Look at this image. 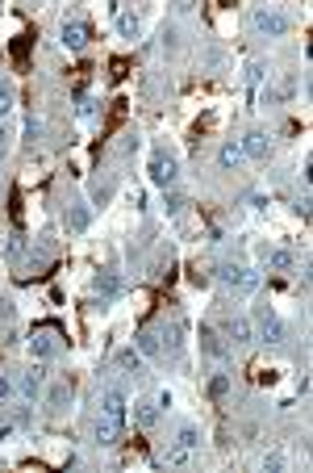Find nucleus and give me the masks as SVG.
Wrapping results in <instances>:
<instances>
[{
  "instance_id": "f257e3e1",
  "label": "nucleus",
  "mask_w": 313,
  "mask_h": 473,
  "mask_svg": "<svg viewBox=\"0 0 313 473\" xmlns=\"http://www.w3.org/2000/svg\"><path fill=\"white\" fill-rule=\"evenodd\" d=\"M213 272H217V281H222L230 293H238V298H247V293L259 285V277H255L251 268H243V264H230V260H226V264H217Z\"/></svg>"
},
{
  "instance_id": "f03ea898",
  "label": "nucleus",
  "mask_w": 313,
  "mask_h": 473,
  "mask_svg": "<svg viewBox=\"0 0 313 473\" xmlns=\"http://www.w3.org/2000/svg\"><path fill=\"white\" fill-rule=\"evenodd\" d=\"M251 327H255L259 340H268V344H280V340H284V323H280L276 306H268V302L255 306V323H251Z\"/></svg>"
},
{
  "instance_id": "7ed1b4c3",
  "label": "nucleus",
  "mask_w": 313,
  "mask_h": 473,
  "mask_svg": "<svg viewBox=\"0 0 313 473\" xmlns=\"http://www.w3.org/2000/svg\"><path fill=\"white\" fill-rule=\"evenodd\" d=\"M251 25L259 29V34H268V38H280V34H289V17L280 13V8H251Z\"/></svg>"
},
{
  "instance_id": "20e7f679",
  "label": "nucleus",
  "mask_w": 313,
  "mask_h": 473,
  "mask_svg": "<svg viewBox=\"0 0 313 473\" xmlns=\"http://www.w3.org/2000/svg\"><path fill=\"white\" fill-rule=\"evenodd\" d=\"M13 381H17V394H21L25 402H38L42 390H46V369H42V365H29V369H21Z\"/></svg>"
},
{
  "instance_id": "39448f33",
  "label": "nucleus",
  "mask_w": 313,
  "mask_h": 473,
  "mask_svg": "<svg viewBox=\"0 0 313 473\" xmlns=\"http://www.w3.org/2000/svg\"><path fill=\"white\" fill-rule=\"evenodd\" d=\"M176 176H180V163H176V155H167V151H155V155H151V180H155L159 189H171V184H176Z\"/></svg>"
},
{
  "instance_id": "423d86ee",
  "label": "nucleus",
  "mask_w": 313,
  "mask_h": 473,
  "mask_svg": "<svg viewBox=\"0 0 313 473\" xmlns=\"http://www.w3.org/2000/svg\"><path fill=\"white\" fill-rule=\"evenodd\" d=\"M100 415H109V419H125V415H130V394H125V386H105V390H100Z\"/></svg>"
},
{
  "instance_id": "0eeeda50",
  "label": "nucleus",
  "mask_w": 313,
  "mask_h": 473,
  "mask_svg": "<svg viewBox=\"0 0 313 473\" xmlns=\"http://www.w3.org/2000/svg\"><path fill=\"white\" fill-rule=\"evenodd\" d=\"M88 38H92V25L84 17H63V46L67 50H84Z\"/></svg>"
},
{
  "instance_id": "6e6552de",
  "label": "nucleus",
  "mask_w": 313,
  "mask_h": 473,
  "mask_svg": "<svg viewBox=\"0 0 313 473\" xmlns=\"http://www.w3.org/2000/svg\"><path fill=\"white\" fill-rule=\"evenodd\" d=\"M121 428H125V419L96 415V423H92V440H96L100 449H109V444H117V440H121Z\"/></svg>"
},
{
  "instance_id": "1a4fd4ad",
  "label": "nucleus",
  "mask_w": 313,
  "mask_h": 473,
  "mask_svg": "<svg viewBox=\"0 0 313 473\" xmlns=\"http://www.w3.org/2000/svg\"><path fill=\"white\" fill-rule=\"evenodd\" d=\"M159 419H163V407H159V398H138V402H134V423H138L142 432L159 428Z\"/></svg>"
},
{
  "instance_id": "9d476101",
  "label": "nucleus",
  "mask_w": 313,
  "mask_h": 473,
  "mask_svg": "<svg viewBox=\"0 0 313 473\" xmlns=\"http://www.w3.org/2000/svg\"><path fill=\"white\" fill-rule=\"evenodd\" d=\"M29 356H33V361H54V356H59V335H54V331H33Z\"/></svg>"
},
{
  "instance_id": "9b49d317",
  "label": "nucleus",
  "mask_w": 313,
  "mask_h": 473,
  "mask_svg": "<svg viewBox=\"0 0 313 473\" xmlns=\"http://www.w3.org/2000/svg\"><path fill=\"white\" fill-rule=\"evenodd\" d=\"M259 256H264V264L272 272H293V264H297V256L289 247H259Z\"/></svg>"
},
{
  "instance_id": "f8f14e48",
  "label": "nucleus",
  "mask_w": 313,
  "mask_h": 473,
  "mask_svg": "<svg viewBox=\"0 0 313 473\" xmlns=\"http://www.w3.org/2000/svg\"><path fill=\"white\" fill-rule=\"evenodd\" d=\"M238 147H243V155H247V159H268V151H272V143H268V134H264V130H247V138H243Z\"/></svg>"
},
{
  "instance_id": "ddd939ff",
  "label": "nucleus",
  "mask_w": 313,
  "mask_h": 473,
  "mask_svg": "<svg viewBox=\"0 0 313 473\" xmlns=\"http://www.w3.org/2000/svg\"><path fill=\"white\" fill-rule=\"evenodd\" d=\"M67 235H84L88 226H92V210L84 205V201H75V205H67Z\"/></svg>"
},
{
  "instance_id": "4468645a",
  "label": "nucleus",
  "mask_w": 313,
  "mask_h": 473,
  "mask_svg": "<svg viewBox=\"0 0 313 473\" xmlns=\"http://www.w3.org/2000/svg\"><path fill=\"white\" fill-rule=\"evenodd\" d=\"M201 352L209 356V361H226L230 356V344L217 335V331H209V327H201Z\"/></svg>"
},
{
  "instance_id": "2eb2a0df",
  "label": "nucleus",
  "mask_w": 313,
  "mask_h": 473,
  "mask_svg": "<svg viewBox=\"0 0 313 473\" xmlns=\"http://www.w3.org/2000/svg\"><path fill=\"white\" fill-rule=\"evenodd\" d=\"M134 348H138L146 361H163V340H159V331H138V335H134Z\"/></svg>"
},
{
  "instance_id": "dca6fc26",
  "label": "nucleus",
  "mask_w": 313,
  "mask_h": 473,
  "mask_svg": "<svg viewBox=\"0 0 313 473\" xmlns=\"http://www.w3.org/2000/svg\"><path fill=\"white\" fill-rule=\"evenodd\" d=\"M117 369L130 373V377H142V373H146V356H142L138 348H121V352H117Z\"/></svg>"
},
{
  "instance_id": "f3484780",
  "label": "nucleus",
  "mask_w": 313,
  "mask_h": 473,
  "mask_svg": "<svg viewBox=\"0 0 313 473\" xmlns=\"http://www.w3.org/2000/svg\"><path fill=\"white\" fill-rule=\"evenodd\" d=\"M42 398H46V407H50V411H59V407H67V402H71V381H67V377H59V381H50V386L42 390Z\"/></svg>"
},
{
  "instance_id": "a211bd4d",
  "label": "nucleus",
  "mask_w": 313,
  "mask_h": 473,
  "mask_svg": "<svg viewBox=\"0 0 313 473\" xmlns=\"http://www.w3.org/2000/svg\"><path fill=\"white\" fill-rule=\"evenodd\" d=\"M92 293L96 298H117L121 293V277L117 272H96L92 277Z\"/></svg>"
},
{
  "instance_id": "6ab92c4d",
  "label": "nucleus",
  "mask_w": 313,
  "mask_h": 473,
  "mask_svg": "<svg viewBox=\"0 0 313 473\" xmlns=\"http://www.w3.org/2000/svg\"><path fill=\"white\" fill-rule=\"evenodd\" d=\"M226 335H230L234 344H251V340H255V327H251V319H243V314H234V319L226 323Z\"/></svg>"
},
{
  "instance_id": "aec40b11",
  "label": "nucleus",
  "mask_w": 313,
  "mask_h": 473,
  "mask_svg": "<svg viewBox=\"0 0 313 473\" xmlns=\"http://www.w3.org/2000/svg\"><path fill=\"white\" fill-rule=\"evenodd\" d=\"M138 25H142V17H138L134 8H117V34H121V38H134Z\"/></svg>"
},
{
  "instance_id": "412c9836",
  "label": "nucleus",
  "mask_w": 313,
  "mask_h": 473,
  "mask_svg": "<svg viewBox=\"0 0 313 473\" xmlns=\"http://www.w3.org/2000/svg\"><path fill=\"white\" fill-rule=\"evenodd\" d=\"M171 444H180V449H192V453H197V449H201V428H197V423H184V428L176 432V440H171Z\"/></svg>"
},
{
  "instance_id": "4be33fe9",
  "label": "nucleus",
  "mask_w": 313,
  "mask_h": 473,
  "mask_svg": "<svg viewBox=\"0 0 313 473\" xmlns=\"http://www.w3.org/2000/svg\"><path fill=\"white\" fill-rule=\"evenodd\" d=\"M243 159H247V155H243V147H238V143H226V147L217 151V163H222V168H238Z\"/></svg>"
},
{
  "instance_id": "5701e85b",
  "label": "nucleus",
  "mask_w": 313,
  "mask_h": 473,
  "mask_svg": "<svg viewBox=\"0 0 313 473\" xmlns=\"http://www.w3.org/2000/svg\"><path fill=\"white\" fill-rule=\"evenodd\" d=\"M167 465H171V470H188V465H192V449L167 444Z\"/></svg>"
},
{
  "instance_id": "b1692460",
  "label": "nucleus",
  "mask_w": 313,
  "mask_h": 473,
  "mask_svg": "<svg viewBox=\"0 0 313 473\" xmlns=\"http://www.w3.org/2000/svg\"><path fill=\"white\" fill-rule=\"evenodd\" d=\"M259 84H264V63H247V88H251V101H259Z\"/></svg>"
},
{
  "instance_id": "393cba45",
  "label": "nucleus",
  "mask_w": 313,
  "mask_h": 473,
  "mask_svg": "<svg viewBox=\"0 0 313 473\" xmlns=\"http://www.w3.org/2000/svg\"><path fill=\"white\" fill-rule=\"evenodd\" d=\"M205 390H209V398H226L230 394V373H213Z\"/></svg>"
},
{
  "instance_id": "a878e982",
  "label": "nucleus",
  "mask_w": 313,
  "mask_h": 473,
  "mask_svg": "<svg viewBox=\"0 0 313 473\" xmlns=\"http://www.w3.org/2000/svg\"><path fill=\"white\" fill-rule=\"evenodd\" d=\"M13 101H17V92H13V84L8 80H0V122L13 113Z\"/></svg>"
},
{
  "instance_id": "bb28decb",
  "label": "nucleus",
  "mask_w": 313,
  "mask_h": 473,
  "mask_svg": "<svg viewBox=\"0 0 313 473\" xmlns=\"http://www.w3.org/2000/svg\"><path fill=\"white\" fill-rule=\"evenodd\" d=\"M4 256H8V260H21V256H25V235H8Z\"/></svg>"
},
{
  "instance_id": "cd10ccee",
  "label": "nucleus",
  "mask_w": 313,
  "mask_h": 473,
  "mask_svg": "<svg viewBox=\"0 0 313 473\" xmlns=\"http://www.w3.org/2000/svg\"><path fill=\"white\" fill-rule=\"evenodd\" d=\"M184 205H188V197H184V193H167V214H171V218H180V214H184Z\"/></svg>"
},
{
  "instance_id": "c85d7f7f",
  "label": "nucleus",
  "mask_w": 313,
  "mask_h": 473,
  "mask_svg": "<svg viewBox=\"0 0 313 473\" xmlns=\"http://www.w3.org/2000/svg\"><path fill=\"white\" fill-rule=\"evenodd\" d=\"M167 268H171V252H159V256L151 260V277H163Z\"/></svg>"
},
{
  "instance_id": "c756f323",
  "label": "nucleus",
  "mask_w": 313,
  "mask_h": 473,
  "mask_svg": "<svg viewBox=\"0 0 313 473\" xmlns=\"http://www.w3.org/2000/svg\"><path fill=\"white\" fill-rule=\"evenodd\" d=\"M264 470L280 473V470H284V453H280V449H272V453H264Z\"/></svg>"
},
{
  "instance_id": "7c9ffc66",
  "label": "nucleus",
  "mask_w": 313,
  "mask_h": 473,
  "mask_svg": "<svg viewBox=\"0 0 313 473\" xmlns=\"http://www.w3.org/2000/svg\"><path fill=\"white\" fill-rule=\"evenodd\" d=\"M13 394H17V381H13L8 373H0V407H4V402H8Z\"/></svg>"
},
{
  "instance_id": "2f4dec72",
  "label": "nucleus",
  "mask_w": 313,
  "mask_h": 473,
  "mask_svg": "<svg viewBox=\"0 0 313 473\" xmlns=\"http://www.w3.org/2000/svg\"><path fill=\"white\" fill-rule=\"evenodd\" d=\"M25 134H29V143H33V138L42 134V122H38V117H29V122H25Z\"/></svg>"
},
{
  "instance_id": "473e14b6",
  "label": "nucleus",
  "mask_w": 313,
  "mask_h": 473,
  "mask_svg": "<svg viewBox=\"0 0 313 473\" xmlns=\"http://www.w3.org/2000/svg\"><path fill=\"white\" fill-rule=\"evenodd\" d=\"M13 314H17V310H13V302H8V298H0V319H4V323H8V319H13Z\"/></svg>"
},
{
  "instance_id": "72a5a7b5",
  "label": "nucleus",
  "mask_w": 313,
  "mask_h": 473,
  "mask_svg": "<svg viewBox=\"0 0 313 473\" xmlns=\"http://www.w3.org/2000/svg\"><path fill=\"white\" fill-rule=\"evenodd\" d=\"M8 138H13V134H8V126L0 122V155H8Z\"/></svg>"
}]
</instances>
